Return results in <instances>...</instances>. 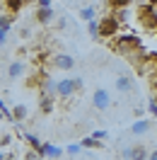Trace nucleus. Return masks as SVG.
<instances>
[{"instance_id":"obj_1","label":"nucleus","mask_w":157,"mask_h":160,"mask_svg":"<svg viewBox=\"0 0 157 160\" xmlns=\"http://www.w3.org/2000/svg\"><path fill=\"white\" fill-rule=\"evenodd\" d=\"M109 46L116 51V53L126 56V58H133V61L143 53V51H140V49H143V41L138 39L136 34H131V32H123V34L118 32L114 39H109Z\"/></svg>"},{"instance_id":"obj_2","label":"nucleus","mask_w":157,"mask_h":160,"mask_svg":"<svg viewBox=\"0 0 157 160\" xmlns=\"http://www.w3.org/2000/svg\"><path fill=\"white\" fill-rule=\"evenodd\" d=\"M138 24L145 32H157V12L150 5H140L138 8Z\"/></svg>"},{"instance_id":"obj_3","label":"nucleus","mask_w":157,"mask_h":160,"mask_svg":"<svg viewBox=\"0 0 157 160\" xmlns=\"http://www.w3.org/2000/svg\"><path fill=\"white\" fill-rule=\"evenodd\" d=\"M78 90H82V78H63L56 82V95L58 97H73Z\"/></svg>"},{"instance_id":"obj_4","label":"nucleus","mask_w":157,"mask_h":160,"mask_svg":"<svg viewBox=\"0 0 157 160\" xmlns=\"http://www.w3.org/2000/svg\"><path fill=\"white\" fill-rule=\"evenodd\" d=\"M118 32H121V24L116 22L114 15H107L99 20V39H114Z\"/></svg>"},{"instance_id":"obj_5","label":"nucleus","mask_w":157,"mask_h":160,"mask_svg":"<svg viewBox=\"0 0 157 160\" xmlns=\"http://www.w3.org/2000/svg\"><path fill=\"white\" fill-rule=\"evenodd\" d=\"M109 104H111V95H109V90H104V88H97V90L92 92V107L99 112L109 109Z\"/></svg>"},{"instance_id":"obj_6","label":"nucleus","mask_w":157,"mask_h":160,"mask_svg":"<svg viewBox=\"0 0 157 160\" xmlns=\"http://www.w3.org/2000/svg\"><path fill=\"white\" fill-rule=\"evenodd\" d=\"M49 63L53 66V68H60V70L75 68V58H73L70 53H53V56L49 58Z\"/></svg>"},{"instance_id":"obj_7","label":"nucleus","mask_w":157,"mask_h":160,"mask_svg":"<svg viewBox=\"0 0 157 160\" xmlns=\"http://www.w3.org/2000/svg\"><path fill=\"white\" fill-rule=\"evenodd\" d=\"M123 158H128V160H145L147 158V148L143 146V143H136V146H131V148L123 150Z\"/></svg>"},{"instance_id":"obj_8","label":"nucleus","mask_w":157,"mask_h":160,"mask_svg":"<svg viewBox=\"0 0 157 160\" xmlns=\"http://www.w3.org/2000/svg\"><path fill=\"white\" fill-rule=\"evenodd\" d=\"M53 17H56V12H53V8H36V12H34V20L39 22L41 27H46V24H51V22H53Z\"/></svg>"},{"instance_id":"obj_9","label":"nucleus","mask_w":157,"mask_h":160,"mask_svg":"<svg viewBox=\"0 0 157 160\" xmlns=\"http://www.w3.org/2000/svg\"><path fill=\"white\" fill-rule=\"evenodd\" d=\"M60 155H63V148L53 146V143H41L39 160H44V158H60Z\"/></svg>"},{"instance_id":"obj_10","label":"nucleus","mask_w":157,"mask_h":160,"mask_svg":"<svg viewBox=\"0 0 157 160\" xmlns=\"http://www.w3.org/2000/svg\"><path fill=\"white\" fill-rule=\"evenodd\" d=\"M152 131V121L150 119H138L136 124H131V133L133 136H145Z\"/></svg>"},{"instance_id":"obj_11","label":"nucleus","mask_w":157,"mask_h":160,"mask_svg":"<svg viewBox=\"0 0 157 160\" xmlns=\"http://www.w3.org/2000/svg\"><path fill=\"white\" fill-rule=\"evenodd\" d=\"M116 90L118 92H131L133 90V78H131V73H121L116 78Z\"/></svg>"},{"instance_id":"obj_12","label":"nucleus","mask_w":157,"mask_h":160,"mask_svg":"<svg viewBox=\"0 0 157 160\" xmlns=\"http://www.w3.org/2000/svg\"><path fill=\"white\" fill-rule=\"evenodd\" d=\"M27 117H29V109H27L24 104H15V109L10 112V119L15 121V124H17V121H24Z\"/></svg>"},{"instance_id":"obj_13","label":"nucleus","mask_w":157,"mask_h":160,"mask_svg":"<svg viewBox=\"0 0 157 160\" xmlns=\"http://www.w3.org/2000/svg\"><path fill=\"white\" fill-rule=\"evenodd\" d=\"M7 75H10L12 80L22 78V75H24V63H22V61H12L10 66H7Z\"/></svg>"},{"instance_id":"obj_14","label":"nucleus","mask_w":157,"mask_h":160,"mask_svg":"<svg viewBox=\"0 0 157 160\" xmlns=\"http://www.w3.org/2000/svg\"><path fill=\"white\" fill-rule=\"evenodd\" d=\"M80 148L82 150H89V148H104V143L97 138H92V136H85V138L80 141Z\"/></svg>"},{"instance_id":"obj_15","label":"nucleus","mask_w":157,"mask_h":160,"mask_svg":"<svg viewBox=\"0 0 157 160\" xmlns=\"http://www.w3.org/2000/svg\"><path fill=\"white\" fill-rule=\"evenodd\" d=\"M22 8H24V0H5V10H7V15H17Z\"/></svg>"},{"instance_id":"obj_16","label":"nucleus","mask_w":157,"mask_h":160,"mask_svg":"<svg viewBox=\"0 0 157 160\" xmlns=\"http://www.w3.org/2000/svg\"><path fill=\"white\" fill-rule=\"evenodd\" d=\"M80 20H85V22H89V20H94V15H97V8L94 5H85V8H80Z\"/></svg>"},{"instance_id":"obj_17","label":"nucleus","mask_w":157,"mask_h":160,"mask_svg":"<svg viewBox=\"0 0 157 160\" xmlns=\"http://www.w3.org/2000/svg\"><path fill=\"white\" fill-rule=\"evenodd\" d=\"M53 104H56V97L41 95V112H44V114H51V112H53Z\"/></svg>"},{"instance_id":"obj_18","label":"nucleus","mask_w":157,"mask_h":160,"mask_svg":"<svg viewBox=\"0 0 157 160\" xmlns=\"http://www.w3.org/2000/svg\"><path fill=\"white\" fill-rule=\"evenodd\" d=\"M24 141H27L31 148L36 150V155H39V150H41V138H39V136H34V133H24Z\"/></svg>"},{"instance_id":"obj_19","label":"nucleus","mask_w":157,"mask_h":160,"mask_svg":"<svg viewBox=\"0 0 157 160\" xmlns=\"http://www.w3.org/2000/svg\"><path fill=\"white\" fill-rule=\"evenodd\" d=\"M0 29H5V32L12 29V15H7V12H0Z\"/></svg>"},{"instance_id":"obj_20","label":"nucleus","mask_w":157,"mask_h":160,"mask_svg":"<svg viewBox=\"0 0 157 160\" xmlns=\"http://www.w3.org/2000/svg\"><path fill=\"white\" fill-rule=\"evenodd\" d=\"M87 34L92 39H99V20H89L87 22Z\"/></svg>"},{"instance_id":"obj_21","label":"nucleus","mask_w":157,"mask_h":160,"mask_svg":"<svg viewBox=\"0 0 157 160\" xmlns=\"http://www.w3.org/2000/svg\"><path fill=\"white\" fill-rule=\"evenodd\" d=\"M109 5H111L114 10H123V8L131 5V0H109Z\"/></svg>"},{"instance_id":"obj_22","label":"nucleus","mask_w":157,"mask_h":160,"mask_svg":"<svg viewBox=\"0 0 157 160\" xmlns=\"http://www.w3.org/2000/svg\"><path fill=\"white\" fill-rule=\"evenodd\" d=\"M70 27V20L63 15V17H58V22H56V29H68Z\"/></svg>"},{"instance_id":"obj_23","label":"nucleus","mask_w":157,"mask_h":160,"mask_svg":"<svg viewBox=\"0 0 157 160\" xmlns=\"http://www.w3.org/2000/svg\"><path fill=\"white\" fill-rule=\"evenodd\" d=\"M65 153L68 155H78V153H82V148H80V143H70L68 148H65Z\"/></svg>"},{"instance_id":"obj_24","label":"nucleus","mask_w":157,"mask_h":160,"mask_svg":"<svg viewBox=\"0 0 157 160\" xmlns=\"http://www.w3.org/2000/svg\"><path fill=\"white\" fill-rule=\"evenodd\" d=\"M89 136H92V138H97V141H107V131H92V133H89Z\"/></svg>"},{"instance_id":"obj_25","label":"nucleus","mask_w":157,"mask_h":160,"mask_svg":"<svg viewBox=\"0 0 157 160\" xmlns=\"http://www.w3.org/2000/svg\"><path fill=\"white\" fill-rule=\"evenodd\" d=\"M147 112H150V114L157 119V100H150V104H147Z\"/></svg>"},{"instance_id":"obj_26","label":"nucleus","mask_w":157,"mask_h":160,"mask_svg":"<svg viewBox=\"0 0 157 160\" xmlns=\"http://www.w3.org/2000/svg\"><path fill=\"white\" fill-rule=\"evenodd\" d=\"M12 143V136L7 133V136H2V141H0V146H10Z\"/></svg>"},{"instance_id":"obj_27","label":"nucleus","mask_w":157,"mask_h":160,"mask_svg":"<svg viewBox=\"0 0 157 160\" xmlns=\"http://www.w3.org/2000/svg\"><path fill=\"white\" fill-rule=\"evenodd\" d=\"M147 160H157V148L155 150H147Z\"/></svg>"},{"instance_id":"obj_28","label":"nucleus","mask_w":157,"mask_h":160,"mask_svg":"<svg viewBox=\"0 0 157 160\" xmlns=\"http://www.w3.org/2000/svg\"><path fill=\"white\" fill-rule=\"evenodd\" d=\"M5 41H7V32L0 29V44H5Z\"/></svg>"},{"instance_id":"obj_29","label":"nucleus","mask_w":157,"mask_h":160,"mask_svg":"<svg viewBox=\"0 0 157 160\" xmlns=\"http://www.w3.org/2000/svg\"><path fill=\"white\" fill-rule=\"evenodd\" d=\"M39 2V8H51V0H36Z\"/></svg>"},{"instance_id":"obj_30","label":"nucleus","mask_w":157,"mask_h":160,"mask_svg":"<svg viewBox=\"0 0 157 160\" xmlns=\"http://www.w3.org/2000/svg\"><path fill=\"white\" fill-rule=\"evenodd\" d=\"M29 34H31L29 29H20V37H22V39H27V37H29Z\"/></svg>"},{"instance_id":"obj_31","label":"nucleus","mask_w":157,"mask_h":160,"mask_svg":"<svg viewBox=\"0 0 157 160\" xmlns=\"http://www.w3.org/2000/svg\"><path fill=\"white\" fill-rule=\"evenodd\" d=\"M2 160H15V155H2Z\"/></svg>"},{"instance_id":"obj_32","label":"nucleus","mask_w":157,"mask_h":160,"mask_svg":"<svg viewBox=\"0 0 157 160\" xmlns=\"http://www.w3.org/2000/svg\"><path fill=\"white\" fill-rule=\"evenodd\" d=\"M147 5H150V8H152V5H157V0H147Z\"/></svg>"},{"instance_id":"obj_33","label":"nucleus","mask_w":157,"mask_h":160,"mask_svg":"<svg viewBox=\"0 0 157 160\" xmlns=\"http://www.w3.org/2000/svg\"><path fill=\"white\" fill-rule=\"evenodd\" d=\"M0 119H5V117H2V114H0Z\"/></svg>"},{"instance_id":"obj_34","label":"nucleus","mask_w":157,"mask_h":160,"mask_svg":"<svg viewBox=\"0 0 157 160\" xmlns=\"http://www.w3.org/2000/svg\"><path fill=\"white\" fill-rule=\"evenodd\" d=\"M0 160H2V153H0Z\"/></svg>"},{"instance_id":"obj_35","label":"nucleus","mask_w":157,"mask_h":160,"mask_svg":"<svg viewBox=\"0 0 157 160\" xmlns=\"http://www.w3.org/2000/svg\"><path fill=\"white\" fill-rule=\"evenodd\" d=\"M89 2H94V0H89Z\"/></svg>"},{"instance_id":"obj_36","label":"nucleus","mask_w":157,"mask_h":160,"mask_svg":"<svg viewBox=\"0 0 157 160\" xmlns=\"http://www.w3.org/2000/svg\"><path fill=\"white\" fill-rule=\"evenodd\" d=\"M24 2H27V0H24Z\"/></svg>"},{"instance_id":"obj_37","label":"nucleus","mask_w":157,"mask_h":160,"mask_svg":"<svg viewBox=\"0 0 157 160\" xmlns=\"http://www.w3.org/2000/svg\"><path fill=\"white\" fill-rule=\"evenodd\" d=\"M145 160H147V158H145Z\"/></svg>"}]
</instances>
